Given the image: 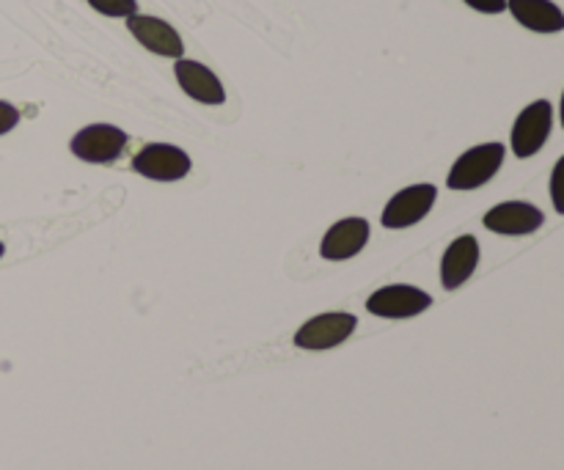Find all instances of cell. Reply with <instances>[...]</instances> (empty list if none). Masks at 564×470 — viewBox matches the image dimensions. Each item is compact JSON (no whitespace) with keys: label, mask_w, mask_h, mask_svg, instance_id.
I'll return each instance as SVG.
<instances>
[{"label":"cell","mask_w":564,"mask_h":470,"mask_svg":"<svg viewBox=\"0 0 564 470\" xmlns=\"http://www.w3.org/2000/svg\"><path fill=\"white\" fill-rule=\"evenodd\" d=\"M505 157V143H479V146H471L455 160L449 176H446V185H449V190H477V187L488 185L499 174Z\"/></svg>","instance_id":"cell-1"},{"label":"cell","mask_w":564,"mask_h":470,"mask_svg":"<svg viewBox=\"0 0 564 470\" xmlns=\"http://www.w3.org/2000/svg\"><path fill=\"white\" fill-rule=\"evenodd\" d=\"M551 130H554V105L549 99H534L518 113L516 124H512V154L518 160L534 157L551 138Z\"/></svg>","instance_id":"cell-2"},{"label":"cell","mask_w":564,"mask_h":470,"mask_svg":"<svg viewBox=\"0 0 564 470\" xmlns=\"http://www.w3.org/2000/svg\"><path fill=\"white\" fill-rule=\"evenodd\" d=\"M127 132L116 124H88L75 132L69 149L77 160L91 165H110L124 154Z\"/></svg>","instance_id":"cell-3"},{"label":"cell","mask_w":564,"mask_h":470,"mask_svg":"<svg viewBox=\"0 0 564 470\" xmlns=\"http://www.w3.org/2000/svg\"><path fill=\"white\" fill-rule=\"evenodd\" d=\"M356 328H358V319L347 311L319 314V317L308 319V323H303L301 328H297L295 347H301V350H308V352L334 350V347L345 345Z\"/></svg>","instance_id":"cell-4"},{"label":"cell","mask_w":564,"mask_h":470,"mask_svg":"<svg viewBox=\"0 0 564 470\" xmlns=\"http://www.w3.org/2000/svg\"><path fill=\"white\" fill-rule=\"evenodd\" d=\"M132 171L152 182H180L191 174V157L171 143H147L132 157Z\"/></svg>","instance_id":"cell-5"},{"label":"cell","mask_w":564,"mask_h":470,"mask_svg":"<svg viewBox=\"0 0 564 470\" xmlns=\"http://www.w3.org/2000/svg\"><path fill=\"white\" fill-rule=\"evenodd\" d=\"M435 201H438L435 185H411L389 198L383 215H380V223L386 229H411L433 212Z\"/></svg>","instance_id":"cell-6"},{"label":"cell","mask_w":564,"mask_h":470,"mask_svg":"<svg viewBox=\"0 0 564 470\" xmlns=\"http://www.w3.org/2000/svg\"><path fill=\"white\" fill-rule=\"evenodd\" d=\"M430 306H433V297L419 289V286L408 284L383 286L367 300L369 314L380 319H411L427 311Z\"/></svg>","instance_id":"cell-7"},{"label":"cell","mask_w":564,"mask_h":470,"mask_svg":"<svg viewBox=\"0 0 564 470\" xmlns=\"http://www.w3.org/2000/svg\"><path fill=\"white\" fill-rule=\"evenodd\" d=\"M127 31L132 33L138 44L160 58H182L185 55V42L180 31L171 22L160 20L152 14H132L127 17Z\"/></svg>","instance_id":"cell-8"},{"label":"cell","mask_w":564,"mask_h":470,"mask_svg":"<svg viewBox=\"0 0 564 470\" xmlns=\"http://www.w3.org/2000/svg\"><path fill=\"white\" fill-rule=\"evenodd\" d=\"M482 223L485 229L494 231V234L523 237L534 234V231L545 223V215L543 209H538L529 201H505L496 204L494 209H488Z\"/></svg>","instance_id":"cell-9"},{"label":"cell","mask_w":564,"mask_h":470,"mask_svg":"<svg viewBox=\"0 0 564 470\" xmlns=\"http://www.w3.org/2000/svg\"><path fill=\"white\" fill-rule=\"evenodd\" d=\"M174 75L182 91H185L191 99H196V102L202 105L226 102L224 83H220V77L215 75L209 66L198 64V61H191V58H176Z\"/></svg>","instance_id":"cell-10"},{"label":"cell","mask_w":564,"mask_h":470,"mask_svg":"<svg viewBox=\"0 0 564 470\" xmlns=\"http://www.w3.org/2000/svg\"><path fill=\"white\" fill-rule=\"evenodd\" d=\"M369 242V223L364 218H341L325 231L319 253L328 262H347L358 256Z\"/></svg>","instance_id":"cell-11"},{"label":"cell","mask_w":564,"mask_h":470,"mask_svg":"<svg viewBox=\"0 0 564 470\" xmlns=\"http://www.w3.org/2000/svg\"><path fill=\"white\" fill-rule=\"evenodd\" d=\"M479 264V242L474 234H463L446 248L444 259H441V284L444 289L455 292L466 284L474 275Z\"/></svg>","instance_id":"cell-12"},{"label":"cell","mask_w":564,"mask_h":470,"mask_svg":"<svg viewBox=\"0 0 564 470\" xmlns=\"http://www.w3.org/2000/svg\"><path fill=\"white\" fill-rule=\"evenodd\" d=\"M507 11L532 33H562L564 11L554 0H507Z\"/></svg>","instance_id":"cell-13"},{"label":"cell","mask_w":564,"mask_h":470,"mask_svg":"<svg viewBox=\"0 0 564 470\" xmlns=\"http://www.w3.org/2000/svg\"><path fill=\"white\" fill-rule=\"evenodd\" d=\"M97 14L110 17V20H127L138 14V0H86Z\"/></svg>","instance_id":"cell-14"},{"label":"cell","mask_w":564,"mask_h":470,"mask_svg":"<svg viewBox=\"0 0 564 470\" xmlns=\"http://www.w3.org/2000/svg\"><path fill=\"white\" fill-rule=\"evenodd\" d=\"M551 201H554V209L564 215V154L556 160L554 174H551Z\"/></svg>","instance_id":"cell-15"},{"label":"cell","mask_w":564,"mask_h":470,"mask_svg":"<svg viewBox=\"0 0 564 470\" xmlns=\"http://www.w3.org/2000/svg\"><path fill=\"white\" fill-rule=\"evenodd\" d=\"M17 124H20V110L11 102H3V99H0V135L14 130Z\"/></svg>","instance_id":"cell-16"},{"label":"cell","mask_w":564,"mask_h":470,"mask_svg":"<svg viewBox=\"0 0 564 470\" xmlns=\"http://www.w3.org/2000/svg\"><path fill=\"white\" fill-rule=\"evenodd\" d=\"M468 9L479 11V14H501L507 11V0H463Z\"/></svg>","instance_id":"cell-17"},{"label":"cell","mask_w":564,"mask_h":470,"mask_svg":"<svg viewBox=\"0 0 564 470\" xmlns=\"http://www.w3.org/2000/svg\"><path fill=\"white\" fill-rule=\"evenodd\" d=\"M560 121H562V127H564V91H562V102H560Z\"/></svg>","instance_id":"cell-18"},{"label":"cell","mask_w":564,"mask_h":470,"mask_svg":"<svg viewBox=\"0 0 564 470\" xmlns=\"http://www.w3.org/2000/svg\"><path fill=\"white\" fill-rule=\"evenodd\" d=\"M3 253H6V248H3V242H0V259H3Z\"/></svg>","instance_id":"cell-19"}]
</instances>
